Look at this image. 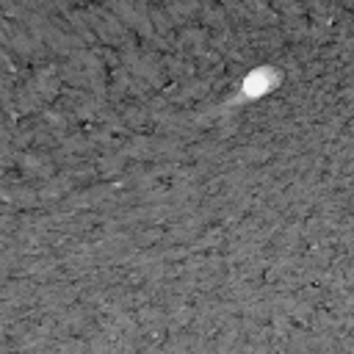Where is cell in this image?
Segmentation results:
<instances>
[{
    "mask_svg": "<svg viewBox=\"0 0 354 354\" xmlns=\"http://www.w3.org/2000/svg\"><path fill=\"white\" fill-rule=\"evenodd\" d=\"M271 83H274V75H268L266 69H257V72H252V75L243 80L241 91H243V94H249V97H257V94L268 91V88H271Z\"/></svg>",
    "mask_w": 354,
    "mask_h": 354,
    "instance_id": "1",
    "label": "cell"
}]
</instances>
